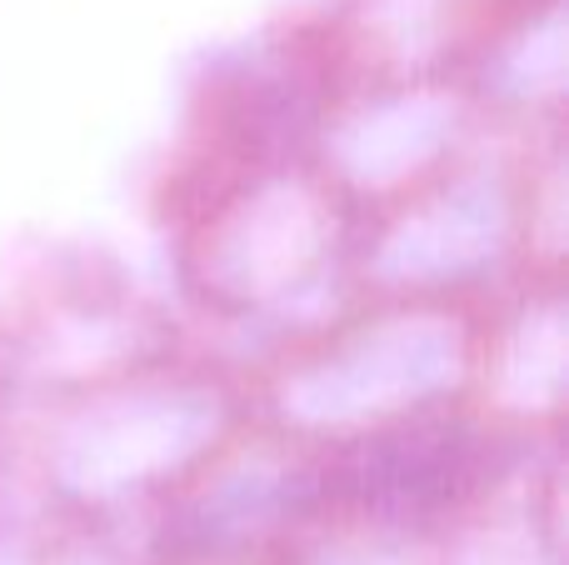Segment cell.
Here are the masks:
<instances>
[{
  "label": "cell",
  "instance_id": "obj_1",
  "mask_svg": "<svg viewBox=\"0 0 569 565\" xmlns=\"http://www.w3.org/2000/svg\"><path fill=\"white\" fill-rule=\"evenodd\" d=\"M270 565H455L450 556L430 546V541L410 536V531H335V536L305 541V546L284 551Z\"/></svg>",
  "mask_w": 569,
  "mask_h": 565
}]
</instances>
